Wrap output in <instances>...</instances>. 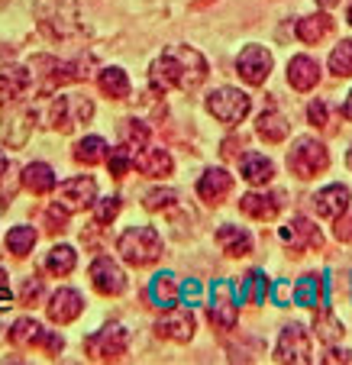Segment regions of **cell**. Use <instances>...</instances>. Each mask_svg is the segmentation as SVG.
I'll list each match as a JSON object with an SVG mask.
<instances>
[{
  "label": "cell",
  "instance_id": "6da1fadb",
  "mask_svg": "<svg viewBox=\"0 0 352 365\" xmlns=\"http://www.w3.org/2000/svg\"><path fill=\"white\" fill-rule=\"evenodd\" d=\"M207 81V58L191 46H168L152 65V88L165 94L175 91H197Z\"/></svg>",
  "mask_w": 352,
  "mask_h": 365
},
{
  "label": "cell",
  "instance_id": "7a4b0ae2",
  "mask_svg": "<svg viewBox=\"0 0 352 365\" xmlns=\"http://www.w3.org/2000/svg\"><path fill=\"white\" fill-rule=\"evenodd\" d=\"M36 26L52 42H71L84 36V16L78 0H36Z\"/></svg>",
  "mask_w": 352,
  "mask_h": 365
},
{
  "label": "cell",
  "instance_id": "3957f363",
  "mask_svg": "<svg viewBox=\"0 0 352 365\" xmlns=\"http://www.w3.org/2000/svg\"><path fill=\"white\" fill-rule=\"evenodd\" d=\"M117 252L123 255V262L145 269L162 259V236L155 227H130L117 240Z\"/></svg>",
  "mask_w": 352,
  "mask_h": 365
},
{
  "label": "cell",
  "instance_id": "277c9868",
  "mask_svg": "<svg viewBox=\"0 0 352 365\" xmlns=\"http://www.w3.org/2000/svg\"><path fill=\"white\" fill-rule=\"evenodd\" d=\"M29 75L39 78V84H36L39 94H52L56 88H62L68 81H84L88 71H84V62H58L52 56H39L29 65Z\"/></svg>",
  "mask_w": 352,
  "mask_h": 365
},
{
  "label": "cell",
  "instance_id": "5b68a950",
  "mask_svg": "<svg viewBox=\"0 0 352 365\" xmlns=\"http://www.w3.org/2000/svg\"><path fill=\"white\" fill-rule=\"evenodd\" d=\"M326 165H330V152H326V145L320 143V139L304 136V139H297V143L291 145L288 168H291V175H297L301 181L323 175Z\"/></svg>",
  "mask_w": 352,
  "mask_h": 365
},
{
  "label": "cell",
  "instance_id": "8992f818",
  "mask_svg": "<svg viewBox=\"0 0 352 365\" xmlns=\"http://www.w3.org/2000/svg\"><path fill=\"white\" fill-rule=\"evenodd\" d=\"M90 117H94V103L81 94H58L48 107V123L58 133H71L75 126L88 123Z\"/></svg>",
  "mask_w": 352,
  "mask_h": 365
},
{
  "label": "cell",
  "instance_id": "52a82bcc",
  "mask_svg": "<svg viewBox=\"0 0 352 365\" xmlns=\"http://www.w3.org/2000/svg\"><path fill=\"white\" fill-rule=\"evenodd\" d=\"M84 349H88V356L94 359V362H117V359H123L126 349H130V330L120 324H110V327H104V330L90 333V336L84 339Z\"/></svg>",
  "mask_w": 352,
  "mask_h": 365
},
{
  "label": "cell",
  "instance_id": "ba28073f",
  "mask_svg": "<svg viewBox=\"0 0 352 365\" xmlns=\"http://www.w3.org/2000/svg\"><path fill=\"white\" fill-rule=\"evenodd\" d=\"M207 110L214 113L220 123L236 126L249 117V110H252V97L239 88H217L214 94L207 97Z\"/></svg>",
  "mask_w": 352,
  "mask_h": 365
},
{
  "label": "cell",
  "instance_id": "9c48e42d",
  "mask_svg": "<svg viewBox=\"0 0 352 365\" xmlns=\"http://www.w3.org/2000/svg\"><path fill=\"white\" fill-rule=\"evenodd\" d=\"M10 343L20 346V349H33V346H39V349L48 352V356H58V352L65 349V339L58 336V333L46 330L42 324H36L33 317L16 320L14 330H10Z\"/></svg>",
  "mask_w": 352,
  "mask_h": 365
},
{
  "label": "cell",
  "instance_id": "30bf717a",
  "mask_svg": "<svg viewBox=\"0 0 352 365\" xmlns=\"http://www.w3.org/2000/svg\"><path fill=\"white\" fill-rule=\"evenodd\" d=\"M275 362H297V365H307L314 362L311 356V336H307L304 327H284L281 336H278V346H275Z\"/></svg>",
  "mask_w": 352,
  "mask_h": 365
},
{
  "label": "cell",
  "instance_id": "8fae6325",
  "mask_svg": "<svg viewBox=\"0 0 352 365\" xmlns=\"http://www.w3.org/2000/svg\"><path fill=\"white\" fill-rule=\"evenodd\" d=\"M90 284H94L97 294L117 297L126 291V272L113 262L110 255H97L94 262H90Z\"/></svg>",
  "mask_w": 352,
  "mask_h": 365
},
{
  "label": "cell",
  "instance_id": "7c38bea8",
  "mask_svg": "<svg viewBox=\"0 0 352 365\" xmlns=\"http://www.w3.org/2000/svg\"><path fill=\"white\" fill-rule=\"evenodd\" d=\"M236 71H239V78L246 84L259 88L271 75V52L265 46H246L239 52V58H236Z\"/></svg>",
  "mask_w": 352,
  "mask_h": 365
},
{
  "label": "cell",
  "instance_id": "4fadbf2b",
  "mask_svg": "<svg viewBox=\"0 0 352 365\" xmlns=\"http://www.w3.org/2000/svg\"><path fill=\"white\" fill-rule=\"evenodd\" d=\"M281 240L288 242L294 255L314 252V249H323V236H320V230L314 227L307 217H294L288 227H281Z\"/></svg>",
  "mask_w": 352,
  "mask_h": 365
},
{
  "label": "cell",
  "instance_id": "5bb4252c",
  "mask_svg": "<svg viewBox=\"0 0 352 365\" xmlns=\"http://www.w3.org/2000/svg\"><path fill=\"white\" fill-rule=\"evenodd\" d=\"M94 200H97V181L88 178V175L71 178L58 187V204H62L68 214H75V210H88V207H94Z\"/></svg>",
  "mask_w": 352,
  "mask_h": 365
},
{
  "label": "cell",
  "instance_id": "9a60e30c",
  "mask_svg": "<svg viewBox=\"0 0 352 365\" xmlns=\"http://www.w3.org/2000/svg\"><path fill=\"white\" fill-rule=\"evenodd\" d=\"M239 320V304H236L233 284L229 282H217L214 284V304H210V324L220 330H233Z\"/></svg>",
  "mask_w": 352,
  "mask_h": 365
},
{
  "label": "cell",
  "instance_id": "2e32d148",
  "mask_svg": "<svg viewBox=\"0 0 352 365\" xmlns=\"http://www.w3.org/2000/svg\"><path fill=\"white\" fill-rule=\"evenodd\" d=\"M81 310H84V297L78 294L75 288H58L56 294L48 297V304H46L48 320H52V324H58V327H68L71 320H78V317H81Z\"/></svg>",
  "mask_w": 352,
  "mask_h": 365
},
{
  "label": "cell",
  "instance_id": "e0dca14e",
  "mask_svg": "<svg viewBox=\"0 0 352 365\" xmlns=\"http://www.w3.org/2000/svg\"><path fill=\"white\" fill-rule=\"evenodd\" d=\"M194 327H197V320L187 307H168V314L155 324V333L162 339H172V343H187L194 336Z\"/></svg>",
  "mask_w": 352,
  "mask_h": 365
},
{
  "label": "cell",
  "instance_id": "ac0fdd59",
  "mask_svg": "<svg viewBox=\"0 0 352 365\" xmlns=\"http://www.w3.org/2000/svg\"><path fill=\"white\" fill-rule=\"evenodd\" d=\"M33 123H36V113L29 110V107H16V110H10L7 117H4L0 139L7 145H14V149H20V145H26L29 136H33Z\"/></svg>",
  "mask_w": 352,
  "mask_h": 365
},
{
  "label": "cell",
  "instance_id": "d6986e66",
  "mask_svg": "<svg viewBox=\"0 0 352 365\" xmlns=\"http://www.w3.org/2000/svg\"><path fill=\"white\" fill-rule=\"evenodd\" d=\"M229 191H233V175H227L223 168H207V172L200 175V181H197L200 200L210 204V207L223 204V200L229 197Z\"/></svg>",
  "mask_w": 352,
  "mask_h": 365
},
{
  "label": "cell",
  "instance_id": "ffe728a7",
  "mask_svg": "<svg viewBox=\"0 0 352 365\" xmlns=\"http://www.w3.org/2000/svg\"><path fill=\"white\" fill-rule=\"evenodd\" d=\"M288 130H291L288 117L278 110L275 101H269V103H265V110L259 113V120H256V133L265 139V143L278 145V143H284V139H288Z\"/></svg>",
  "mask_w": 352,
  "mask_h": 365
},
{
  "label": "cell",
  "instance_id": "44dd1931",
  "mask_svg": "<svg viewBox=\"0 0 352 365\" xmlns=\"http://www.w3.org/2000/svg\"><path fill=\"white\" fill-rule=\"evenodd\" d=\"M281 207H284V197L281 194H246V197H239V210L246 217H252V220H275L278 214H281Z\"/></svg>",
  "mask_w": 352,
  "mask_h": 365
},
{
  "label": "cell",
  "instance_id": "7402d4cb",
  "mask_svg": "<svg viewBox=\"0 0 352 365\" xmlns=\"http://www.w3.org/2000/svg\"><path fill=\"white\" fill-rule=\"evenodd\" d=\"M29 84H33L29 68H23V65H7V68L0 71V107L16 103L29 91Z\"/></svg>",
  "mask_w": 352,
  "mask_h": 365
},
{
  "label": "cell",
  "instance_id": "603a6c76",
  "mask_svg": "<svg viewBox=\"0 0 352 365\" xmlns=\"http://www.w3.org/2000/svg\"><path fill=\"white\" fill-rule=\"evenodd\" d=\"M133 168H139V172L149 175V178H165V175H172L175 162H172V155H168V149L143 145V152L133 155Z\"/></svg>",
  "mask_w": 352,
  "mask_h": 365
},
{
  "label": "cell",
  "instance_id": "cb8c5ba5",
  "mask_svg": "<svg viewBox=\"0 0 352 365\" xmlns=\"http://www.w3.org/2000/svg\"><path fill=\"white\" fill-rule=\"evenodd\" d=\"M314 210H317V217H323V220H336L339 214L349 210V187H343V185L323 187V191L314 197Z\"/></svg>",
  "mask_w": 352,
  "mask_h": 365
},
{
  "label": "cell",
  "instance_id": "d4e9b609",
  "mask_svg": "<svg viewBox=\"0 0 352 365\" xmlns=\"http://www.w3.org/2000/svg\"><path fill=\"white\" fill-rule=\"evenodd\" d=\"M288 84L294 91H314L320 84V65L311 56H294L288 62Z\"/></svg>",
  "mask_w": 352,
  "mask_h": 365
},
{
  "label": "cell",
  "instance_id": "484cf974",
  "mask_svg": "<svg viewBox=\"0 0 352 365\" xmlns=\"http://www.w3.org/2000/svg\"><path fill=\"white\" fill-rule=\"evenodd\" d=\"M294 301L311 310L326 307V278L323 275H301V282L294 284Z\"/></svg>",
  "mask_w": 352,
  "mask_h": 365
},
{
  "label": "cell",
  "instance_id": "4316f807",
  "mask_svg": "<svg viewBox=\"0 0 352 365\" xmlns=\"http://www.w3.org/2000/svg\"><path fill=\"white\" fill-rule=\"evenodd\" d=\"M217 242H220V249L227 255H233V259H242V255L252 252V236H249V230L233 227V223H223V227L217 230Z\"/></svg>",
  "mask_w": 352,
  "mask_h": 365
},
{
  "label": "cell",
  "instance_id": "83f0119b",
  "mask_svg": "<svg viewBox=\"0 0 352 365\" xmlns=\"http://www.w3.org/2000/svg\"><path fill=\"white\" fill-rule=\"evenodd\" d=\"M294 33H297V39L304 42V46H320V42L333 33V20H330V14L304 16V20H297Z\"/></svg>",
  "mask_w": 352,
  "mask_h": 365
},
{
  "label": "cell",
  "instance_id": "f1b7e54d",
  "mask_svg": "<svg viewBox=\"0 0 352 365\" xmlns=\"http://www.w3.org/2000/svg\"><path fill=\"white\" fill-rule=\"evenodd\" d=\"M239 175L249 185H269L275 178V165H271V159H265L262 152H246L239 162Z\"/></svg>",
  "mask_w": 352,
  "mask_h": 365
},
{
  "label": "cell",
  "instance_id": "f546056e",
  "mask_svg": "<svg viewBox=\"0 0 352 365\" xmlns=\"http://www.w3.org/2000/svg\"><path fill=\"white\" fill-rule=\"evenodd\" d=\"M20 181H23L26 191L36 194V197L56 191V172H52V165H46V162H33V165H26L23 175H20Z\"/></svg>",
  "mask_w": 352,
  "mask_h": 365
},
{
  "label": "cell",
  "instance_id": "4dcf8cb0",
  "mask_svg": "<svg viewBox=\"0 0 352 365\" xmlns=\"http://www.w3.org/2000/svg\"><path fill=\"white\" fill-rule=\"evenodd\" d=\"M178 297H181V288H178V282H175V275L172 272H159V275L152 278V284H149V301L159 310H168L178 304Z\"/></svg>",
  "mask_w": 352,
  "mask_h": 365
},
{
  "label": "cell",
  "instance_id": "1f68e13d",
  "mask_svg": "<svg viewBox=\"0 0 352 365\" xmlns=\"http://www.w3.org/2000/svg\"><path fill=\"white\" fill-rule=\"evenodd\" d=\"M269 291H271V282H269V275H265V272H249V275L242 278V284L236 288V304H246V301L265 304Z\"/></svg>",
  "mask_w": 352,
  "mask_h": 365
},
{
  "label": "cell",
  "instance_id": "d6a6232c",
  "mask_svg": "<svg viewBox=\"0 0 352 365\" xmlns=\"http://www.w3.org/2000/svg\"><path fill=\"white\" fill-rule=\"evenodd\" d=\"M78 265V252L71 246H52L46 255V272L48 275H56V278H65L71 275Z\"/></svg>",
  "mask_w": 352,
  "mask_h": 365
},
{
  "label": "cell",
  "instance_id": "836d02e7",
  "mask_svg": "<svg viewBox=\"0 0 352 365\" xmlns=\"http://www.w3.org/2000/svg\"><path fill=\"white\" fill-rule=\"evenodd\" d=\"M97 88L107 97H113V101H123V97H130V78H126L123 68H100Z\"/></svg>",
  "mask_w": 352,
  "mask_h": 365
},
{
  "label": "cell",
  "instance_id": "e575fe53",
  "mask_svg": "<svg viewBox=\"0 0 352 365\" xmlns=\"http://www.w3.org/2000/svg\"><path fill=\"white\" fill-rule=\"evenodd\" d=\"M107 143L100 136H88L81 139V143L75 145V159L81 162V165H97V162H104L107 159Z\"/></svg>",
  "mask_w": 352,
  "mask_h": 365
},
{
  "label": "cell",
  "instance_id": "d590c367",
  "mask_svg": "<svg viewBox=\"0 0 352 365\" xmlns=\"http://www.w3.org/2000/svg\"><path fill=\"white\" fill-rule=\"evenodd\" d=\"M16 187H20V178H16L14 162L0 155V210H7V207H10V200H14Z\"/></svg>",
  "mask_w": 352,
  "mask_h": 365
},
{
  "label": "cell",
  "instance_id": "8d00e7d4",
  "mask_svg": "<svg viewBox=\"0 0 352 365\" xmlns=\"http://www.w3.org/2000/svg\"><path fill=\"white\" fill-rule=\"evenodd\" d=\"M36 240H39V233H36L33 227H14L7 233V249L16 255V259H23V255L33 252Z\"/></svg>",
  "mask_w": 352,
  "mask_h": 365
},
{
  "label": "cell",
  "instance_id": "74e56055",
  "mask_svg": "<svg viewBox=\"0 0 352 365\" xmlns=\"http://www.w3.org/2000/svg\"><path fill=\"white\" fill-rule=\"evenodd\" d=\"M120 139H123V149H143L145 143H149V126L143 123V120H123V126H120Z\"/></svg>",
  "mask_w": 352,
  "mask_h": 365
},
{
  "label": "cell",
  "instance_id": "f35d334b",
  "mask_svg": "<svg viewBox=\"0 0 352 365\" xmlns=\"http://www.w3.org/2000/svg\"><path fill=\"white\" fill-rule=\"evenodd\" d=\"M330 71L336 78H352V39H343L330 52Z\"/></svg>",
  "mask_w": 352,
  "mask_h": 365
},
{
  "label": "cell",
  "instance_id": "ab89813d",
  "mask_svg": "<svg viewBox=\"0 0 352 365\" xmlns=\"http://www.w3.org/2000/svg\"><path fill=\"white\" fill-rule=\"evenodd\" d=\"M314 330H317V336L323 339V343H336L339 336H343V324H339L336 317H333V314H326L323 307H320V317L314 320Z\"/></svg>",
  "mask_w": 352,
  "mask_h": 365
},
{
  "label": "cell",
  "instance_id": "60d3db41",
  "mask_svg": "<svg viewBox=\"0 0 352 365\" xmlns=\"http://www.w3.org/2000/svg\"><path fill=\"white\" fill-rule=\"evenodd\" d=\"M104 162H107V168H110L113 178H123V175L133 168V155H130V149H123V145H120V149H110V152H107Z\"/></svg>",
  "mask_w": 352,
  "mask_h": 365
},
{
  "label": "cell",
  "instance_id": "b9f144b4",
  "mask_svg": "<svg viewBox=\"0 0 352 365\" xmlns=\"http://www.w3.org/2000/svg\"><path fill=\"white\" fill-rule=\"evenodd\" d=\"M175 200H178L175 191H168V187H155V191L145 194L143 204H145V210H172Z\"/></svg>",
  "mask_w": 352,
  "mask_h": 365
},
{
  "label": "cell",
  "instance_id": "7bdbcfd3",
  "mask_svg": "<svg viewBox=\"0 0 352 365\" xmlns=\"http://www.w3.org/2000/svg\"><path fill=\"white\" fill-rule=\"evenodd\" d=\"M46 230L48 233H62V230H68V210H65L58 200L46 210Z\"/></svg>",
  "mask_w": 352,
  "mask_h": 365
},
{
  "label": "cell",
  "instance_id": "ee69618b",
  "mask_svg": "<svg viewBox=\"0 0 352 365\" xmlns=\"http://www.w3.org/2000/svg\"><path fill=\"white\" fill-rule=\"evenodd\" d=\"M97 210H94V220L104 227V223H110L113 217L120 214V197H104V200H94Z\"/></svg>",
  "mask_w": 352,
  "mask_h": 365
},
{
  "label": "cell",
  "instance_id": "f6af8a7d",
  "mask_svg": "<svg viewBox=\"0 0 352 365\" xmlns=\"http://www.w3.org/2000/svg\"><path fill=\"white\" fill-rule=\"evenodd\" d=\"M39 297H42V282L39 278H26V282H23V291H20V301L33 307V304H39Z\"/></svg>",
  "mask_w": 352,
  "mask_h": 365
},
{
  "label": "cell",
  "instance_id": "bcb514c9",
  "mask_svg": "<svg viewBox=\"0 0 352 365\" xmlns=\"http://www.w3.org/2000/svg\"><path fill=\"white\" fill-rule=\"evenodd\" d=\"M307 120H311L314 126H317V130H326V103L323 101H314L311 107H307Z\"/></svg>",
  "mask_w": 352,
  "mask_h": 365
},
{
  "label": "cell",
  "instance_id": "7dc6e473",
  "mask_svg": "<svg viewBox=\"0 0 352 365\" xmlns=\"http://www.w3.org/2000/svg\"><path fill=\"white\" fill-rule=\"evenodd\" d=\"M333 233H336V240L339 242H352V214H339L336 217V230H333Z\"/></svg>",
  "mask_w": 352,
  "mask_h": 365
},
{
  "label": "cell",
  "instance_id": "c3c4849f",
  "mask_svg": "<svg viewBox=\"0 0 352 365\" xmlns=\"http://www.w3.org/2000/svg\"><path fill=\"white\" fill-rule=\"evenodd\" d=\"M271 294H275V304H281V307H288V304H291V284H288V282L275 284V291H271Z\"/></svg>",
  "mask_w": 352,
  "mask_h": 365
},
{
  "label": "cell",
  "instance_id": "681fc988",
  "mask_svg": "<svg viewBox=\"0 0 352 365\" xmlns=\"http://www.w3.org/2000/svg\"><path fill=\"white\" fill-rule=\"evenodd\" d=\"M181 294H185V301H187V304H197V297H200V284H197V282L181 284Z\"/></svg>",
  "mask_w": 352,
  "mask_h": 365
},
{
  "label": "cell",
  "instance_id": "f907efd6",
  "mask_svg": "<svg viewBox=\"0 0 352 365\" xmlns=\"http://www.w3.org/2000/svg\"><path fill=\"white\" fill-rule=\"evenodd\" d=\"M10 307V284H7V272H0V310Z\"/></svg>",
  "mask_w": 352,
  "mask_h": 365
},
{
  "label": "cell",
  "instance_id": "816d5d0a",
  "mask_svg": "<svg viewBox=\"0 0 352 365\" xmlns=\"http://www.w3.org/2000/svg\"><path fill=\"white\" fill-rule=\"evenodd\" d=\"M323 362H352V352H339V349H330V356H323Z\"/></svg>",
  "mask_w": 352,
  "mask_h": 365
},
{
  "label": "cell",
  "instance_id": "f5cc1de1",
  "mask_svg": "<svg viewBox=\"0 0 352 365\" xmlns=\"http://www.w3.org/2000/svg\"><path fill=\"white\" fill-rule=\"evenodd\" d=\"M343 117H346V120H349V123H352V94L346 97V103H343Z\"/></svg>",
  "mask_w": 352,
  "mask_h": 365
},
{
  "label": "cell",
  "instance_id": "db71d44e",
  "mask_svg": "<svg viewBox=\"0 0 352 365\" xmlns=\"http://www.w3.org/2000/svg\"><path fill=\"white\" fill-rule=\"evenodd\" d=\"M317 4H320V7H336L339 0H317Z\"/></svg>",
  "mask_w": 352,
  "mask_h": 365
},
{
  "label": "cell",
  "instance_id": "11a10c76",
  "mask_svg": "<svg viewBox=\"0 0 352 365\" xmlns=\"http://www.w3.org/2000/svg\"><path fill=\"white\" fill-rule=\"evenodd\" d=\"M346 20H349V23H352V4H349V10H346Z\"/></svg>",
  "mask_w": 352,
  "mask_h": 365
},
{
  "label": "cell",
  "instance_id": "9f6ffc18",
  "mask_svg": "<svg viewBox=\"0 0 352 365\" xmlns=\"http://www.w3.org/2000/svg\"><path fill=\"white\" fill-rule=\"evenodd\" d=\"M346 165H349V168H352V149H349V155H346Z\"/></svg>",
  "mask_w": 352,
  "mask_h": 365
}]
</instances>
